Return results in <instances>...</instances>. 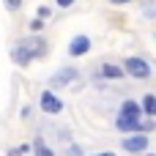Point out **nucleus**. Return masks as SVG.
<instances>
[{
    "mask_svg": "<svg viewBox=\"0 0 156 156\" xmlns=\"http://www.w3.org/2000/svg\"><path fill=\"white\" fill-rule=\"evenodd\" d=\"M44 52H47L44 38H25L19 47H14L11 58H14V63H19V66H27L33 58H38V55H44Z\"/></svg>",
    "mask_w": 156,
    "mask_h": 156,
    "instance_id": "obj_1",
    "label": "nucleus"
},
{
    "mask_svg": "<svg viewBox=\"0 0 156 156\" xmlns=\"http://www.w3.org/2000/svg\"><path fill=\"white\" fill-rule=\"evenodd\" d=\"M123 71H126V74H132V77H137V80H145V77H151V66H148L143 58H126V66H123Z\"/></svg>",
    "mask_w": 156,
    "mask_h": 156,
    "instance_id": "obj_2",
    "label": "nucleus"
},
{
    "mask_svg": "<svg viewBox=\"0 0 156 156\" xmlns=\"http://www.w3.org/2000/svg\"><path fill=\"white\" fill-rule=\"evenodd\" d=\"M115 126L121 132H154V121L140 123V118H126V115H118V123Z\"/></svg>",
    "mask_w": 156,
    "mask_h": 156,
    "instance_id": "obj_3",
    "label": "nucleus"
},
{
    "mask_svg": "<svg viewBox=\"0 0 156 156\" xmlns=\"http://www.w3.org/2000/svg\"><path fill=\"white\" fill-rule=\"evenodd\" d=\"M41 110L49 112V115H58V112H63V101L47 90V93H41Z\"/></svg>",
    "mask_w": 156,
    "mask_h": 156,
    "instance_id": "obj_4",
    "label": "nucleus"
},
{
    "mask_svg": "<svg viewBox=\"0 0 156 156\" xmlns=\"http://www.w3.org/2000/svg\"><path fill=\"white\" fill-rule=\"evenodd\" d=\"M123 148H126L129 154H143V151L148 148V137H145V134H132V137L123 140Z\"/></svg>",
    "mask_w": 156,
    "mask_h": 156,
    "instance_id": "obj_5",
    "label": "nucleus"
},
{
    "mask_svg": "<svg viewBox=\"0 0 156 156\" xmlns=\"http://www.w3.org/2000/svg\"><path fill=\"white\" fill-rule=\"evenodd\" d=\"M77 77H80V71L69 66V69H60V71H58V74L52 77V85H55V88H63V85H69V82H74Z\"/></svg>",
    "mask_w": 156,
    "mask_h": 156,
    "instance_id": "obj_6",
    "label": "nucleus"
},
{
    "mask_svg": "<svg viewBox=\"0 0 156 156\" xmlns=\"http://www.w3.org/2000/svg\"><path fill=\"white\" fill-rule=\"evenodd\" d=\"M88 49H90V38H88V36H77V38L69 44V52H71L74 58H77V55H85Z\"/></svg>",
    "mask_w": 156,
    "mask_h": 156,
    "instance_id": "obj_7",
    "label": "nucleus"
},
{
    "mask_svg": "<svg viewBox=\"0 0 156 156\" xmlns=\"http://www.w3.org/2000/svg\"><path fill=\"white\" fill-rule=\"evenodd\" d=\"M140 110H143V107H140L137 101H132V99H129V101H123L121 115H126V118H140Z\"/></svg>",
    "mask_w": 156,
    "mask_h": 156,
    "instance_id": "obj_8",
    "label": "nucleus"
},
{
    "mask_svg": "<svg viewBox=\"0 0 156 156\" xmlns=\"http://www.w3.org/2000/svg\"><path fill=\"white\" fill-rule=\"evenodd\" d=\"M143 112H145V115H156V96L154 93H148V96L143 99Z\"/></svg>",
    "mask_w": 156,
    "mask_h": 156,
    "instance_id": "obj_9",
    "label": "nucleus"
},
{
    "mask_svg": "<svg viewBox=\"0 0 156 156\" xmlns=\"http://www.w3.org/2000/svg\"><path fill=\"white\" fill-rule=\"evenodd\" d=\"M101 74L110 77V80H118V77L123 74V69H118V66H112V63H104V66H101Z\"/></svg>",
    "mask_w": 156,
    "mask_h": 156,
    "instance_id": "obj_10",
    "label": "nucleus"
},
{
    "mask_svg": "<svg viewBox=\"0 0 156 156\" xmlns=\"http://www.w3.org/2000/svg\"><path fill=\"white\" fill-rule=\"evenodd\" d=\"M33 154H36V156H55L49 148H47V145H44V143H41V140H36V145H33Z\"/></svg>",
    "mask_w": 156,
    "mask_h": 156,
    "instance_id": "obj_11",
    "label": "nucleus"
},
{
    "mask_svg": "<svg viewBox=\"0 0 156 156\" xmlns=\"http://www.w3.org/2000/svg\"><path fill=\"white\" fill-rule=\"evenodd\" d=\"M41 27H44V19H33V22H30V30H33V33H38Z\"/></svg>",
    "mask_w": 156,
    "mask_h": 156,
    "instance_id": "obj_12",
    "label": "nucleus"
},
{
    "mask_svg": "<svg viewBox=\"0 0 156 156\" xmlns=\"http://www.w3.org/2000/svg\"><path fill=\"white\" fill-rule=\"evenodd\" d=\"M19 5H22V0H5V8H8V11H16Z\"/></svg>",
    "mask_w": 156,
    "mask_h": 156,
    "instance_id": "obj_13",
    "label": "nucleus"
},
{
    "mask_svg": "<svg viewBox=\"0 0 156 156\" xmlns=\"http://www.w3.org/2000/svg\"><path fill=\"white\" fill-rule=\"evenodd\" d=\"M38 16H41V19H47V16H49V8H47V5H41V8H38Z\"/></svg>",
    "mask_w": 156,
    "mask_h": 156,
    "instance_id": "obj_14",
    "label": "nucleus"
},
{
    "mask_svg": "<svg viewBox=\"0 0 156 156\" xmlns=\"http://www.w3.org/2000/svg\"><path fill=\"white\" fill-rule=\"evenodd\" d=\"M71 3H74V0H58V5H60V8H69Z\"/></svg>",
    "mask_w": 156,
    "mask_h": 156,
    "instance_id": "obj_15",
    "label": "nucleus"
},
{
    "mask_svg": "<svg viewBox=\"0 0 156 156\" xmlns=\"http://www.w3.org/2000/svg\"><path fill=\"white\" fill-rule=\"evenodd\" d=\"M8 156H25V154H22V151H16V148H11V151H8Z\"/></svg>",
    "mask_w": 156,
    "mask_h": 156,
    "instance_id": "obj_16",
    "label": "nucleus"
},
{
    "mask_svg": "<svg viewBox=\"0 0 156 156\" xmlns=\"http://www.w3.org/2000/svg\"><path fill=\"white\" fill-rule=\"evenodd\" d=\"M112 3H118V5H121V3H129V0H112Z\"/></svg>",
    "mask_w": 156,
    "mask_h": 156,
    "instance_id": "obj_17",
    "label": "nucleus"
},
{
    "mask_svg": "<svg viewBox=\"0 0 156 156\" xmlns=\"http://www.w3.org/2000/svg\"><path fill=\"white\" fill-rule=\"evenodd\" d=\"M101 156H115V154H101Z\"/></svg>",
    "mask_w": 156,
    "mask_h": 156,
    "instance_id": "obj_18",
    "label": "nucleus"
},
{
    "mask_svg": "<svg viewBox=\"0 0 156 156\" xmlns=\"http://www.w3.org/2000/svg\"><path fill=\"white\" fill-rule=\"evenodd\" d=\"M148 156H154V154H148Z\"/></svg>",
    "mask_w": 156,
    "mask_h": 156,
    "instance_id": "obj_19",
    "label": "nucleus"
}]
</instances>
